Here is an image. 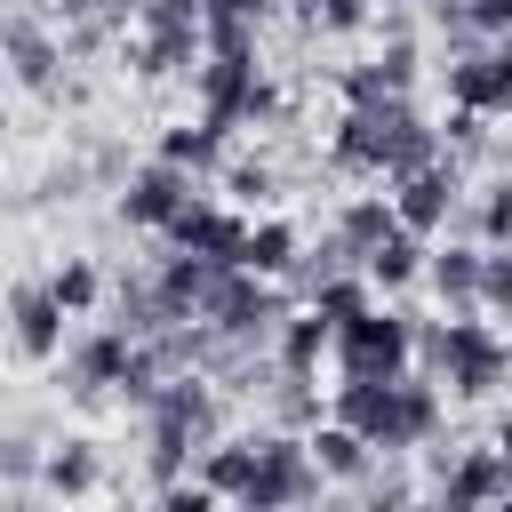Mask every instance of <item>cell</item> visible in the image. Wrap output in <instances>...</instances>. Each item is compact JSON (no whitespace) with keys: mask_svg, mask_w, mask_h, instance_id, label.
Wrapping results in <instances>:
<instances>
[{"mask_svg":"<svg viewBox=\"0 0 512 512\" xmlns=\"http://www.w3.org/2000/svg\"><path fill=\"white\" fill-rule=\"evenodd\" d=\"M344 272H360V256H352L336 232H328L320 248H296V288H304V296H312V288H328V280H344Z\"/></svg>","mask_w":512,"mask_h":512,"instance_id":"27","label":"cell"},{"mask_svg":"<svg viewBox=\"0 0 512 512\" xmlns=\"http://www.w3.org/2000/svg\"><path fill=\"white\" fill-rule=\"evenodd\" d=\"M416 352H424L432 384H448L456 400H488L512 376V344L488 320H472V312H456L448 328H416Z\"/></svg>","mask_w":512,"mask_h":512,"instance_id":"3","label":"cell"},{"mask_svg":"<svg viewBox=\"0 0 512 512\" xmlns=\"http://www.w3.org/2000/svg\"><path fill=\"white\" fill-rule=\"evenodd\" d=\"M304 24L312 32H360L368 24V0H304Z\"/></svg>","mask_w":512,"mask_h":512,"instance_id":"32","label":"cell"},{"mask_svg":"<svg viewBox=\"0 0 512 512\" xmlns=\"http://www.w3.org/2000/svg\"><path fill=\"white\" fill-rule=\"evenodd\" d=\"M216 272H224L216 256H184V248H176V256H168V264L152 272V288H160V304H168L176 320H200V304H208Z\"/></svg>","mask_w":512,"mask_h":512,"instance_id":"16","label":"cell"},{"mask_svg":"<svg viewBox=\"0 0 512 512\" xmlns=\"http://www.w3.org/2000/svg\"><path fill=\"white\" fill-rule=\"evenodd\" d=\"M456 200H464L456 160H424V168L392 176V216H400V232H416V240H424V232H448Z\"/></svg>","mask_w":512,"mask_h":512,"instance_id":"10","label":"cell"},{"mask_svg":"<svg viewBox=\"0 0 512 512\" xmlns=\"http://www.w3.org/2000/svg\"><path fill=\"white\" fill-rule=\"evenodd\" d=\"M416 272H424V240H416V232H392V240H376V248L360 256V280H368V288H408Z\"/></svg>","mask_w":512,"mask_h":512,"instance_id":"21","label":"cell"},{"mask_svg":"<svg viewBox=\"0 0 512 512\" xmlns=\"http://www.w3.org/2000/svg\"><path fill=\"white\" fill-rule=\"evenodd\" d=\"M136 72L144 80H168V72H192L200 56V0H136Z\"/></svg>","mask_w":512,"mask_h":512,"instance_id":"8","label":"cell"},{"mask_svg":"<svg viewBox=\"0 0 512 512\" xmlns=\"http://www.w3.org/2000/svg\"><path fill=\"white\" fill-rule=\"evenodd\" d=\"M48 296H56L64 312H88V304L104 296V280H96V264H80V256H72V264H64V272L48 280Z\"/></svg>","mask_w":512,"mask_h":512,"instance_id":"29","label":"cell"},{"mask_svg":"<svg viewBox=\"0 0 512 512\" xmlns=\"http://www.w3.org/2000/svg\"><path fill=\"white\" fill-rule=\"evenodd\" d=\"M480 304L512 320V248H488L480 256Z\"/></svg>","mask_w":512,"mask_h":512,"instance_id":"30","label":"cell"},{"mask_svg":"<svg viewBox=\"0 0 512 512\" xmlns=\"http://www.w3.org/2000/svg\"><path fill=\"white\" fill-rule=\"evenodd\" d=\"M488 512H512V488H504V496H496V504H488Z\"/></svg>","mask_w":512,"mask_h":512,"instance_id":"41","label":"cell"},{"mask_svg":"<svg viewBox=\"0 0 512 512\" xmlns=\"http://www.w3.org/2000/svg\"><path fill=\"white\" fill-rule=\"evenodd\" d=\"M272 112H280V96L264 88L256 56H208V64H200V120H216V128L232 136V128L272 120Z\"/></svg>","mask_w":512,"mask_h":512,"instance_id":"7","label":"cell"},{"mask_svg":"<svg viewBox=\"0 0 512 512\" xmlns=\"http://www.w3.org/2000/svg\"><path fill=\"white\" fill-rule=\"evenodd\" d=\"M200 192H192V176L184 168H168V160H152V168H136L128 184H120V216L128 224H144V232H168V216L176 208H192Z\"/></svg>","mask_w":512,"mask_h":512,"instance_id":"11","label":"cell"},{"mask_svg":"<svg viewBox=\"0 0 512 512\" xmlns=\"http://www.w3.org/2000/svg\"><path fill=\"white\" fill-rule=\"evenodd\" d=\"M272 408H280L288 424H312V416H320V400H312V376H288V368H280V384H272Z\"/></svg>","mask_w":512,"mask_h":512,"instance_id":"33","label":"cell"},{"mask_svg":"<svg viewBox=\"0 0 512 512\" xmlns=\"http://www.w3.org/2000/svg\"><path fill=\"white\" fill-rule=\"evenodd\" d=\"M440 416H448L440 384L432 376H408V368L384 376V384H336V424L360 432L368 448H424L440 432Z\"/></svg>","mask_w":512,"mask_h":512,"instance_id":"1","label":"cell"},{"mask_svg":"<svg viewBox=\"0 0 512 512\" xmlns=\"http://www.w3.org/2000/svg\"><path fill=\"white\" fill-rule=\"evenodd\" d=\"M8 512H32V504H8Z\"/></svg>","mask_w":512,"mask_h":512,"instance_id":"42","label":"cell"},{"mask_svg":"<svg viewBox=\"0 0 512 512\" xmlns=\"http://www.w3.org/2000/svg\"><path fill=\"white\" fill-rule=\"evenodd\" d=\"M416 88V48L408 40H392L384 56H368L360 72H344V96L352 104H384V96H408Z\"/></svg>","mask_w":512,"mask_h":512,"instance_id":"17","label":"cell"},{"mask_svg":"<svg viewBox=\"0 0 512 512\" xmlns=\"http://www.w3.org/2000/svg\"><path fill=\"white\" fill-rule=\"evenodd\" d=\"M336 160L344 168H384V176H408L424 160H440V136L424 128V112L408 96H384V104H344L336 120Z\"/></svg>","mask_w":512,"mask_h":512,"instance_id":"2","label":"cell"},{"mask_svg":"<svg viewBox=\"0 0 512 512\" xmlns=\"http://www.w3.org/2000/svg\"><path fill=\"white\" fill-rule=\"evenodd\" d=\"M280 320H288L280 312V288L256 280V272H240V264H224L216 288H208V304H200V328L224 336V344H248V352H264L280 336Z\"/></svg>","mask_w":512,"mask_h":512,"instance_id":"4","label":"cell"},{"mask_svg":"<svg viewBox=\"0 0 512 512\" xmlns=\"http://www.w3.org/2000/svg\"><path fill=\"white\" fill-rule=\"evenodd\" d=\"M312 464H320V480H368V440L360 432H344V424H312Z\"/></svg>","mask_w":512,"mask_h":512,"instance_id":"23","label":"cell"},{"mask_svg":"<svg viewBox=\"0 0 512 512\" xmlns=\"http://www.w3.org/2000/svg\"><path fill=\"white\" fill-rule=\"evenodd\" d=\"M120 368H128V336L120 328H96V336L72 344V392H112Z\"/></svg>","mask_w":512,"mask_h":512,"instance_id":"18","label":"cell"},{"mask_svg":"<svg viewBox=\"0 0 512 512\" xmlns=\"http://www.w3.org/2000/svg\"><path fill=\"white\" fill-rule=\"evenodd\" d=\"M152 512H216V496H208V488H200V480H192V488H184V480H168V488H160V504H152Z\"/></svg>","mask_w":512,"mask_h":512,"instance_id":"36","label":"cell"},{"mask_svg":"<svg viewBox=\"0 0 512 512\" xmlns=\"http://www.w3.org/2000/svg\"><path fill=\"white\" fill-rule=\"evenodd\" d=\"M232 200H240V208L272 200V176H264V168H232Z\"/></svg>","mask_w":512,"mask_h":512,"instance_id":"38","label":"cell"},{"mask_svg":"<svg viewBox=\"0 0 512 512\" xmlns=\"http://www.w3.org/2000/svg\"><path fill=\"white\" fill-rule=\"evenodd\" d=\"M40 480H48L56 496H88V488L104 480V464H96V440H64L56 456H40Z\"/></svg>","mask_w":512,"mask_h":512,"instance_id":"26","label":"cell"},{"mask_svg":"<svg viewBox=\"0 0 512 512\" xmlns=\"http://www.w3.org/2000/svg\"><path fill=\"white\" fill-rule=\"evenodd\" d=\"M240 240H248V216H240V208H208V200H192V208L168 216V248H184V256L240 264Z\"/></svg>","mask_w":512,"mask_h":512,"instance_id":"12","label":"cell"},{"mask_svg":"<svg viewBox=\"0 0 512 512\" xmlns=\"http://www.w3.org/2000/svg\"><path fill=\"white\" fill-rule=\"evenodd\" d=\"M480 240H488V248H512V176L488 184V200H480Z\"/></svg>","mask_w":512,"mask_h":512,"instance_id":"31","label":"cell"},{"mask_svg":"<svg viewBox=\"0 0 512 512\" xmlns=\"http://www.w3.org/2000/svg\"><path fill=\"white\" fill-rule=\"evenodd\" d=\"M512 488V464L504 448H464V456H440V480H432V512H488L496 496Z\"/></svg>","mask_w":512,"mask_h":512,"instance_id":"9","label":"cell"},{"mask_svg":"<svg viewBox=\"0 0 512 512\" xmlns=\"http://www.w3.org/2000/svg\"><path fill=\"white\" fill-rule=\"evenodd\" d=\"M488 88H496V112H512V40H488Z\"/></svg>","mask_w":512,"mask_h":512,"instance_id":"35","label":"cell"},{"mask_svg":"<svg viewBox=\"0 0 512 512\" xmlns=\"http://www.w3.org/2000/svg\"><path fill=\"white\" fill-rule=\"evenodd\" d=\"M248 472H256V432H240V440H208V464H200V488H208V496H232V504H240Z\"/></svg>","mask_w":512,"mask_h":512,"instance_id":"24","label":"cell"},{"mask_svg":"<svg viewBox=\"0 0 512 512\" xmlns=\"http://www.w3.org/2000/svg\"><path fill=\"white\" fill-rule=\"evenodd\" d=\"M160 160H168V168H184V176H200V168H216V160H224V128H216V120H184V128H168V136H160Z\"/></svg>","mask_w":512,"mask_h":512,"instance_id":"25","label":"cell"},{"mask_svg":"<svg viewBox=\"0 0 512 512\" xmlns=\"http://www.w3.org/2000/svg\"><path fill=\"white\" fill-rule=\"evenodd\" d=\"M480 256H488V248H464V240H448V248H424V280H432V296H440L448 312L480 304Z\"/></svg>","mask_w":512,"mask_h":512,"instance_id":"15","label":"cell"},{"mask_svg":"<svg viewBox=\"0 0 512 512\" xmlns=\"http://www.w3.org/2000/svg\"><path fill=\"white\" fill-rule=\"evenodd\" d=\"M296 224H280V216H264V224H248V240H240V272H256V280H280V272H296Z\"/></svg>","mask_w":512,"mask_h":512,"instance_id":"20","label":"cell"},{"mask_svg":"<svg viewBox=\"0 0 512 512\" xmlns=\"http://www.w3.org/2000/svg\"><path fill=\"white\" fill-rule=\"evenodd\" d=\"M496 448H504V464H512V408L496 416Z\"/></svg>","mask_w":512,"mask_h":512,"instance_id":"40","label":"cell"},{"mask_svg":"<svg viewBox=\"0 0 512 512\" xmlns=\"http://www.w3.org/2000/svg\"><path fill=\"white\" fill-rule=\"evenodd\" d=\"M336 368H344V384H384V376H400L408 360H416V320L408 312H360V320H344L336 328Z\"/></svg>","mask_w":512,"mask_h":512,"instance_id":"5","label":"cell"},{"mask_svg":"<svg viewBox=\"0 0 512 512\" xmlns=\"http://www.w3.org/2000/svg\"><path fill=\"white\" fill-rule=\"evenodd\" d=\"M400 232V216H392V192H360V200H344L336 208V240L352 248V256H368L376 240H392Z\"/></svg>","mask_w":512,"mask_h":512,"instance_id":"19","label":"cell"},{"mask_svg":"<svg viewBox=\"0 0 512 512\" xmlns=\"http://www.w3.org/2000/svg\"><path fill=\"white\" fill-rule=\"evenodd\" d=\"M328 344H336V328H328L312 304H304L296 320H280V368H288V376H312V368L328 360Z\"/></svg>","mask_w":512,"mask_h":512,"instance_id":"22","label":"cell"},{"mask_svg":"<svg viewBox=\"0 0 512 512\" xmlns=\"http://www.w3.org/2000/svg\"><path fill=\"white\" fill-rule=\"evenodd\" d=\"M0 56L8 72L32 88V96H56V64H64V40L40 32V24H0Z\"/></svg>","mask_w":512,"mask_h":512,"instance_id":"14","label":"cell"},{"mask_svg":"<svg viewBox=\"0 0 512 512\" xmlns=\"http://www.w3.org/2000/svg\"><path fill=\"white\" fill-rule=\"evenodd\" d=\"M64 16H80V24H120V16H136V0H64Z\"/></svg>","mask_w":512,"mask_h":512,"instance_id":"37","label":"cell"},{"mask_svg":"<svg viewBox=\"0 0 512 512\" xmlns=\"http://www.w3.org/2000/svg\"><path fill=\"white\" fill-rule=\"evenodd\" d=\"M320 496V464L296 432H256V472L240 488V512H304Z\"/></svg>","mask_w":512,"mask_h":512,"instance_id":"6","label":"cell"},{"mask_svg":"<svg viewBox=\"0 0 512 512\" xmlns=\"http://www.w3.org/2000/svg\"><path fill=\"white\" fill-rule=\"evenodd\" d=\"M360 512H424V504H416V488H408V480H368Z\"/></svg>","mask_w":512,"mask_h":512,"instance_id":"34","label":"cell"},{"mask_svg":"<svg viewBox=\"0 0 512 512\" xmlns=\"http://www.w3.org/2000/svg\"><path fill=\"white\" fill-rule=\"evenodd\" d=\"M64 304L48 296V280H32V288H16L8 296V336H16V352H32V360H56L64 352Z\"/></svg>","mask_w":512,"mask_h":512,"instance_id":"13","label":"cell"},{"mask_svg":"<svg viewBox=\"0 0 512 512\" xmlns=\"http://www.w3.org/2000/svg\"><path fill=\"white\" fill-rule=\"evenodd\" d=\"M0 472H8V480H24V472H40V456H32V440H0Z\"/></svg>","mask_w":512,"mask_h":512,"instance_id":"39","label":"cell"},{"mask_svg":"<svg viewBox=\"0 0 512 512\" xmlns=\"http://www.w3.org/2000/svg\"><path fill=\"white\" fill-rule=\"evenodd\" d=\"M304 304H312V312H320L328 328H344V320H360V312H368V280H360V272H344V280H328V288H312Z\"/></svg>","mask_w":512,"mask_h":512,"instance_id":"28","label":"cell"}]
</instances>
